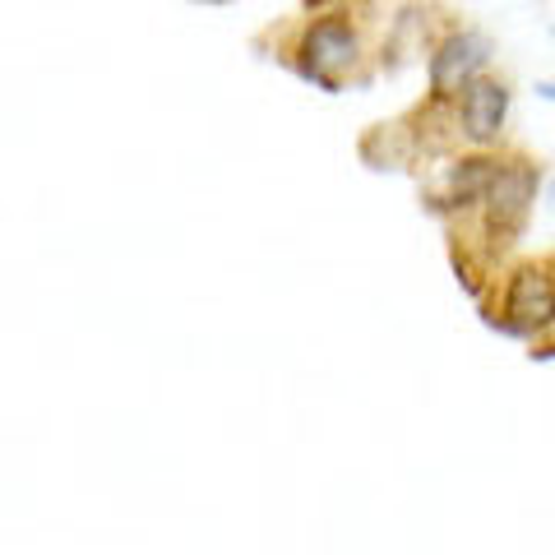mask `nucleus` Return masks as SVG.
I'll return each instance as SVG.
<instances>
[{"label":"nucleus","instance_id":"nucleus-11","mask_svg":"<svg viewBox=\"0 0 555 555\" xmlns=\"http://www.w3.org/2000/svg\"><path fill=\"white\" fill-rule=\"evenodd\" d=\"M542 264H546V269L555 273V250H551V255H542Z\"/></svg>","mask_w":555,"mask_h":555},{"label":"nucleus","instance_id":"nucleus-9","mask_svg":"<svg viewBox=\"0 0 555 555\" xmlns=\"http://www.w3.org/2000/svg\"><path fill=\"white\" fill-rule=\"evenodd\" d=\"M537 98L551 102V107H555V79H537Z\"/></svg>","mask_w":555,"mask_h":555},{"label":"nucleus","instance_id":"nucleus-10","mask_svg":"<svg viewBox=\"0 0 555 555\" xmlns=\"http://www.w3.org/2000/svg\"><path fill=\"white\" fill-rule=\"evenodd\" d=\"M546 208H551V218H555V177H551V185H546Z\"/></svg>","mask_w":555,"mask_h":555},{"label":"nucleus","instance_id":"nucleus-2","mask_svg":"<svg viewBox=\"0 0 555 555\" xmlns=\"http://www.w3.org/2000/svg\"><path fill=\"white\" fill-rule=\"evenodd\" d=\"M537 185H542V163H532L528 153H500V171L486 199L477 208V236L491 259H500L518 236L528 232V218H532V204H537Z\"/></svg>","mask_w":555,"mask_h":555},{"label":"nucleus","instance_id":"nucleus-5","mask_svg":"<svg viewBox=\"0 0 555 555\" xmlns=\"http://www.w3.org/2000/svg\"><path fill=\"white\" fill-rule=\"evenodd\" d=\"M495 56V42L481 28H449L444 38L426 51V79H430V98L459 102L463 89L473 79L486 75V65Z\"/></svg>","mask_w":555,"mask_h":555},{"label":"nucleus","instance_id":"nucleus-12","mask_svg":"<svg viewBox=\"0 0 555 555\" xmlns=\"http://www.w3.org/2000/svg\"><path fill=\"white\" fill-rule=\"evenodd\" d=\"M551 33H555V24H551Z\"/></svg>","mask_w":555,"mask_h":555},{"label":"nucleus","instance_id":"nucleus-7","mask_svg":"<svg viewBox=\"0 0 555 555\" xmlns=\"http://www.w3.org/2000/svg\"><path fill=\"white\" fill-rule=\"evenodd\" d=\"M357 153L371 171H408V167L422 163V149H416V134L408 126V116L375 120V126L357 139Z\"/></svg>","mask_w":555,"mask_h":555},{"label":"nucleus","instance_id":"nucleus-6","mask_svg":"<svg viewBox=\"0 0 555 555\" xmlns=\"http://www.w3.org/2000/svg\"><path fill=\"white\" fill-rule=\"evenodd\" d=\"M505 116H509V83L495 79V75L473 79L459 98L463 144H473V153H491L500 130H505Z\"/></svg>","mask_w":555,"mask_h":555},{"label":"nucleus","instance_id":"nucleus-4","mask_svg":"<svg viewBox=\"0 0 555 555\" xmlns=\"http://www.w3.org/2000/svg\"><path fill=\"white\" fill-rule=\"evenodd\" d=\"M500 171V153H459L422 185V208L444 222L473 218Z\"/></svg>","mask_w":555,"mask_h":555},{"label":"nucleus","instance_id":"nucleus-3","mask_svg":"<svg viewBox=\"0 0 555 555\" xmlns=\"http://www.w3.org/2000/svg\"><path fill=\"white\" fill-rule=\"evenodd\" d=\"M481 320L505 338L537 343L555 324V273L542 259H518L505 273V287H491V297L477 301Z\"/></svg>","mask_w":555,"mask_h":555},{"label":"nucleus","instance_id":"nucleus-8","mask_svg":"<svg viewBox=\"0 0 555 555\" xmlns=\"http://www.w3.org/2000/svg\"><path fill=\"white\" fill-rule=\"evenodd\" d=\"M528 361H555V324L537 343H528Z\"/></svg>","mask_w":555,"mask_h":555},{"label":"nucleus","instance_id":"nucleus-1","mask_svg":"<svg viewBox=\"0 0 555 555\" xmlns=\"http://www.w3.org/2000/svg\"><path fill=\"white\" fill-rule=\"evenodd\" d=\"M287 65L324 93H343L347 83L371 79V42L352 5H320L297 28L287 47Z\"/></svg>","mask_w":555,"mask_h":555}]
</instances>
